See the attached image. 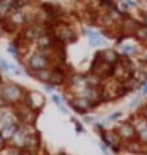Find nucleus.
<instances>
[{
  "label": "nucleus",
  "mask_w": 147,
  "mask_h": 155,
  "mask_svg": "<svg viewBox=\"0 0 147 155\" xmlns=\"http://www.w3.org/2000/svg\"><path fill=\"white\" fill-rule=\"evenodd\" d=\"M24 95H25V89L19 84L13 82V81H5L3 82V92L2 97L3 100L6 101L8 106H18L24 101Z\"/></svg>",
  "instance_id": "f257e3e1"
},
{
  "label": "nucleus",
  "mask_w": 147,
  "mask_h": 155,
  "mask_svg": "<svg viewBox=\"0 0 147 155\" xmlns=\"http://www.w3.org/2000/svg\"><path fill=\"white\" fill-rule=\"evenodd\" d=\"M22 63H24V70H29V71H38V70H44V68H51L52 63L51 59L47 57L46 54H43L38 49H35L33 52H29L27 57H22Z\"/></svg>",
  "instance_id": "f03ea898"
},
{
  "label": "nucleus",
  "mask_w": 147,
  "mask_h": 155,
  "mask_svg": "<svg viewBox=\"0 0 147 155\" xmlns=\"http://www.w3.org/2000/svg\"><path fill=\"white\" fill-rule=\"evenodd\" d=\"M47 32H51V29H49L47 25L32 21L29 25H25L24 29L21 30L19 40L22 41V43H25V45H32V43H35V41L41 37V35H44V33H47Z\"/></svg>",
  "instance_id": "7ed1b4c3"
},
{
  "label": "nucleus",
  "mask_w": 147,
  "mask_h": 155,
  "mask_svg": "<svg viewBox=\"0 0 147 155\" xmlns=\"http://www.w3.org/2000/svg\"><path fill=\"white\" fill-rule=\"evenodd\" d=\"M54 38L57 40V43L60 45H70V43H74L76 40H78V32L74 30V27L68 22H60L57 24L55 27L51 29Z\"/></svg>",
  "instance_id": "20e7f679"
},
{
  "label": "nucleus",
  "mask_w": 147,
  "mask_h": 155,
  "mask_svg": "<svg viewBox=\"0 0 147 155\" xmlns=\"http://www.w3.org/2000/svg\"><path fill=\"white\" fill-rule=\"evenodd\" d=\"M32 21H33V18L27 13V10H13L5 22H6V27H8V32H16V30L21 32Z\"/></svg>",
  "instance_id": "39448f33"
},
{
  "label": "nucleus",
  "mask_w": 147,
  "mask_h": 155,
  "mask_svg": "<svg viewBox=\"0 0 147 155\" xmlns=\"http://www.w3.org/2000/svg\"><path fill=\"white\" fill-rule=\"evenodd\" d=\"M100 138H101V143H104L111 149V152L119 153L123 150V141L119 136L116 128H106L104 131L100 133Z\"/></svg>",
  "instance_id": "423d86ee"
},
{
  "label": "nucleus",
  "mask_w": 147,
  "mask_h": 155,
  "mask_svg": "<svg viewBox=\"0 0 147 155\" xmlns=\"http://www.w3.org/2000/svg\"><path fill=\"white\" fill-rule=\"evenodd\" d=\"M33 128H35V127H29V125L19 124L18 130H16L15 135H13V138L10 139L8 146L16 147V149H19V150H24L25 149V144H27V139H29V135L32 133Z\"/></svg>",
  "instance_id": "0eeeda50"
},
{
  "label": "nucleus",
  "mask_w": 147,
  "mask_h": 155,
  "mask_svg": "<svg viewBox=\"0 0 147 155\" xmlns=\"http://www.w3.org/2000/svg\"><path fill=\"white\" fill-rule=\"evenodd\" d=\"M15 112L18 117V122L22 125H29V127H35V122H37L38 112L33 111L32 108H29L27 104L21 103L18 106H15Z\"/></svg>",
  "instance_id": "6e6552de"
},
{
  "label": "nucleus",
  "mask_w": 147,
  "mask_h": 155,
  "mask_svg": "<svg viewBox=\"0 0 147 155\" xmlns=\"http://www.w3.org/2000/svg\"><path fill=\"white\" fill-rule=\"evenodd\" d=\"M24 104H27L29 108H32L33 111H37L38 114L43 111L44 104H46V98L44 95L38 92V90H25V95H24Z\"/></svg>",
  "instance_id": "1a4fd4ad"
},
{
  "label": "nucleus",
  "mask_w": 147,
  "mask_h": 155,
  "mask_svg": "<svg viewBox=\"0 0 147 155\" xmlns=\"http://www.w3.org/2000/svg\"><path fill=\"white\" fill-rule=\"evenodd\" d=\"M68 106L71 108L74 112L81 114V116H86V114H89L90 111L95 109L93 104L90 103L87 98H84L81 95H71V97H70L68 98Z\"/></svg>",
  "instance_id": "9d476101"
},
{
  "label": "nucleus",
  "mask_w": 147,
  "mask_h": 155,
  "mask_svg": "<svg viewBox=\"0 0 147 155\" xmlns=\"http://www.w3.org/2000/svg\"><path fill=\"white\" fill-rule=\"evenodd\" d=\"M139 24H141V21H138L136 18H133L131 15L123 16L122 22L119 24V32H120V37L123 40L135 37V32H136V29L139 27Z\"/></svg>",
  "instance_id": "9b49d317"
},
{
  "label": "nucleus",
  "mask_w": 147,
  "mask_h": 155,
  "mask_svg": "<svg viewBox=\"0 0 147 155\" xmlns=\"http://www.w3.org/2000/svg\"><path fill=\"white\" fill-rule=\"evenodd\" d=\"M113 68H114L113 65H109L108 62H104V60H101V59H98L96 55H95L89 71L95 73L98 78H101V79L104 81V79H109V78L113 76Z\"/></svg>",
  "instance_id": "f8f14e48"
},
{
  "label": "nucleus",
  "mask_w": 147,
  "mask_h": 155,
  "mask_svg": "<svg viewBox=\"0 0 147 155\" xmlns=\"http://www.w3.org/2000/svg\"><path fill=\"white\" fill-rule=\"evenodd\" d=\"M116 131L119 133V136L122 138L123 143H128V141H133L138 138V133L130 120H120L116 125Z\"/></svg>",
  "instance_id": "ddd939ff"
},
{
  "label": "nucleus",
  "mask_w": 147,
  "mask_h": 155,
  "mask_svg": "<svg viewBox=\"0 0 147 155\" xmlns=\"http://www.w3.org/2000/svg\"><path fill=\"white\" fill-rule=\"evenodd\" d=\"M43 149V143H41V135L37 130H32V133L29 135V139H27V144H25V149L22 152L25 153H32V155H38Z\"/></svg>",
  "instance_id": "4468645a"
},
{
  "label": "nucleus",
  "mask_w": 147,
  "mask_h": 155,
  "mask_svg": "<svg viewBox=\"0 0 147 155\" xmlns=\"http://www.w3.org/2000/svg\"><path fill=\"white\" fill-rule=\"evenodd\" d=\"M70 73L65 70L64 65L60 67H52V73H51V79H49V84H52L54 87H64L68 82Z\"/></svg>",
  "instance_id": "2eb2a0df"
},
{
  "label": "nucleus",
  "mask_w": 147,
  "mask_h": 155,
  "mask_svg": "<svg viewBox=\"0 0 147 155\" xmlns=\"http://www.w3.org/2000/svg\"><path fill=\"white\" fill-rule=\"evenodd\" d=\"M95 55L98 59L108 62L109 65H113V67L120 60V54H119V51H116V49H113V48H104V49H101V51H96Z\"/></svg>",
  "instance_id": "dca6fc26"
},
{
  "label": "nucleus",
  "mask_w": 147,
  "mask_h": 155,
  "mask_svg": "<svg viewBox=\"0 0 147 155\" xmlns=\"http://www.w3.org/2000/svg\"><path fill=\"white\" fill-rule=\"evenodd\" d=\"M84 35L89 38L90 46H93V48H103V46H106V37H104L101 32L84 29Z\"/></svg>",
  "instance_id": "f3484780"
},
{
  "label": "nucleus",
  "mask_w": 147,
  "mask_h": 155,
  "mask_svg": "<svg viewBox=\"0 0 147 155\" xmlns=\"http://www.w3.org/2000/svg\"><path fill=\"white\" fill-rule=\"evenodd\" d=\"M11 124H19L16 112L13 106H6V108H0V127L5 125H11Z\"/></svg>",
  "instance_id": "a211bd4d"
},
{
  "label": "nucleus",
  "mask_w": 147,
  "mask_h": 155,
  "mask_svg": "<svg viewBox=\"0 0 147 155\" xmlns=\"http://www.w3.org/2000/svg\"><path fill=\"white\" fill-rule=\"evenodd\" d=\"M123 150L128 153H135V155H145L147 153V146L142 144L138 138L128 141V143H123Z\"/></svg>",
  "instance_id": "6ab92c4d"
},
{
  "label": "nucleus",
  "mask_w": 147,
  "mask_h": 155,
  "mask_svg": "<svg viewBox=\"0 0 147 155\" xmlns=\"http://www.w3.org/2000/svg\"><path fill=\"white\" fill-rule=\"evenodd\" d=\"M119 46V54L123 55V57H131V59H135L136 55L139 54V49L136 45H133V43H127V41H120V43H117Z\"/></svg>",
  "instance_id": "aec40b11"
},
{
  "label": "nucleus",
  "mask_w": 147,
  "mask_h": 155,
  "mask_svg": "<svg viewBox=\"0 0 147 155\" xmlns=\"http://www.w3.org/2000/svg\"><path fill=\"white\" fill-rule=\"evenodd\" d=\"M128 120L133 124V127H135V130H136L138 135L147 128V119H145V117H144L139 111H136L135 114H131V117L128 119Z\"/></svg>",
  "instance_id": "412c9836"
},
{
  "label": "nucleus",
  "mask_w": 147,
  "mask_h": 155,
  "mask_svg": "<svg viewBox=\"0 0 147 155\" xmlns=\"http://www.w3.org/2000/svg\"><path fill=\"white\" fill-rule=\"evenodd\" d=\"M25 73L29 76H32L33 79H37L38 82H41V84H47L49 79H51L52 67L51 68H44V70H38V71H29V70H25Z\"/></svg>",
  "instance_id": "4be33fe9"
},
{
  "label": "nucleus",
  "mask_w": 147,
  "mask_h": 155,
  "mask_svg": "<svg viewBox=\"0 0 147 155\" xmlns=\"http://www.w3.org/2000/svg\"><path fill=\"white\" fill-rule=\"evenodd\" d=\"M15 8V0H0V21H6Z\"/></svg>",
  "instance_id": "5701e85b"
},
{
  "label": "nucleus",
  "mask_w": 147,
  "mask_h": 155,
  "mask_svg": "<svg viewBox=\"0 0 147 155\" xmlns=\"http://www.w3.org/2000/svg\"><path fill=\"white\" fill-rule=\"evenodd\" d=\"M18 127H19V124H11V125L0 127V135H2V136L6 139V143H10V139H11V138H13V135L16 133Z\"/></svg>",
  "instance_id": "b1692460"
},
{
  "label": "nucleus",
  "mask_w": 147,
  "mask_h": 155,
  "mask_svg": "<svg viewBox=\"0 0 147 155\" xmlns=\"http://www.w3.org/2000/svg\"><path fill=\"white\" fill-rule=\"evenodd\" d=\"M86 84H87V86H90V87H101L103 79H101V78H98L95 73L87 71L86 73Z\"/></svg>",
  "instance_id": "393cba45"
},
{
  "label": "nucleus",
  "mask_w": 147,
  "mask_h": 155,
  "mask_svg": "<svg viewBox=\"0 0 147 155\" xmlns=\"http://www.w3.org/2000/svg\"><path fill=\"white\" fill-rule=\"evenodd\" d=\"M51 100H52V103L55 104V106H57V108L60 109V112H62V114H68L67 104H65V100H64V97H62V95L52 94V95H51Z\"/></svg>",
  "instance_id": "a878e982"
},
{
  "label": "nucleus",
  "mask_w": 147,
  "mask_h": 155,
  "mask_svg": "<svg viewBox=\"0 0 147 155\" xmlns=\"http://www.w3.org/2000/svg\"><path fill=\"white\" fill-rule=\"evenodd\" d=\"M133 38H135V40L138 41V43H142V41L147 38V25H144L142 22L139 24V27L136 29V32H135V37H133Z\"/></svg>",
  "instance_id": "bb28decb"
},
{
  "label": "nucleus",
  "mask_w": 147,
  "mask_h": 155,
  "mask_svg": "<svg viewBox=\"0 0 147 155\" xmlns=\"http://www.w3.org/2000/svg\"><path fill=\"white\" fill-rule=\"evenodd\" d=\"M96 5H98V8L103 10L104 11H109V10H113L117 6V3L114 2V0H96Z\"/></svg>",
  "instance_id": "cd10ccee"
},
{
  "label": "nucleus",
  "mask_w": 147,
  "mask_h": 155,
  "mask_svg": "<svg viewBox=\"0 0 147 155\" xmlns=\"http://www.w3.org/2000/svg\"><path fill=\"white\" fill-rule=\"evenodd\" d=\"M13 67H15V63L8 62L5 57H0V70L5 73H11L13 71Z\"/></svg>",
  "instance_id": "c85d7f7f"
},
{
  "label": "nucleus",
  "mask_w": 147,
  "mask_h": 155,
  "mask_svg": "<svg viewBox=\"0 0 147 155\" xmlns=\"http://www.w3.org/2000/svg\"><path fill=\"white\" fill-rule=\"evenodd\" d=\"M35 0H15V8L13 10H27Z\"/></svg>",
  "instance_id": "c756f323"
},
{
  "label": "nucleus",
  "mask_w": 147,
  "mask_h": 155,
  "mask_svg": "<svg viewBox=\"0 0 147 155\" xmlns=\"http://www.w3.org/2000/svg\"><path fill=\"white\" fill-rule=\"evenodd\" d=\"M144 104V101H142V97H135L133 98V100L130 101V109H135V111H139L141 109V106Z\"/></svg>",
  "instance_id": "7c9ffc66"
},
{
  "label": "nucleus",
  "mask_w": 147,
  "mask_h": 155,
  "mask_svg": "<svg viewBox=\"0 0 147 155\" xmlns=\"http://www.w3.org/2000/svg\"><path fill=\"white\" fill-rule=\"evenodd\" d=\"M0 155H24L22 150L16 149V147H11V146H6L5 149L0 152Z\"/></svg>",
  "instance_id": "2f4dec72"
},
{
  "label": "nucleus",
  "mask_w": 147,
  "mask_h": 155,
  "mask_svg": "<svg viewBox=\"0 0 147 155\" xmlns=\"http://www.w3.org/2000/svg\"><path fill=\"white\" fill-rule=\"evenodd\" d=\"M122 117H123V111H116V112H113V114L108 116L106 120L111 124V122H117L119 119H122Z\"/></svg>",
  "instance_id": "473e14b6"
},
{
  "label": "nucleus",
  "mask_w": 147,
  "mask_h": 155,
  "mask_svg": "<svg viewBox=\"0 0 147 155\" xmlns=\"http://www.w3.org/2000/svg\"><path fill=\"white\" fill-rule=\"evenodd\" d=\"M73 124H74V130H76V133H78V135H81V133H86V130H84V125H82L81 122H78L76 119H73Z\"/></svg>",
  "instance_id": "72a5a7b5"
},
{
  "label": "nucleus",
  "mask_w": 147,
  "mask_h": 155,
  "mask_svg": "<svg viewBox=\"0 0 147 155\" xmlns=\"http://www.w3.org/2000/svg\"><path fill=\"white\" fill-rule=\"evenodd\" d=\"M98 120L95 117H92V116H89V114H86L84 116V119H82V124H90V125H93V124H96Z\"/></svg>",
  "instance_id": "f704fd0d"
},
{
  "label": "nucleus",
  "mask_w": 147,
  "mask_h": 155,
  "mask_svg": "<svg viewBox=\"0 0 147 155\" xmlns=\"http://www.w3.org/2000/svg\"><path fill=\"white\" fill-rule=\"evenodd\" d=\"M13 74H16V76H22V74H25V70H22L19 65H15L13 67V71H11Z\"/></svg>",
  "instance_id": "c9c22d12"
},
{
  "label": "nucleus",
  "mask_w": 147,
  "mask_h": 155,
  "mask_svg": "<svg viewBox=\"0 0 147 155\" xmlns=\"http://www.w3.org/2000/svg\"><path fill=\"white\" fill-rule=\"evenodd\" d=\"M138 139L141 141L142 144H145V146H147V128H145L144 131H141V133H139V135H138Z\"/></svg>",
  "instance_id": "e433bc0d"
},
{
  "label": "nucleus",
  "mask_w": 147,
  "mask_h": 155,
  "mask_svg": "<svg viewBox=\"0 0 147 155\" xmlns=\"http://www.w3.org/2000/svg\"><path fill=\"white\" fill-rule=\"evenodd\" d=\"M98 147L101 149V152H103L104 155H109V153H111V149H109V147L104 144V143H100V144H98Z\"/></svg>",
  "instance_id": "4c0bfd02"
},
{
  "label": "nucleus",
  "mask_w": 147,
  "mask_h": 155,
  "mask_svg": "<svg viewBox=\"0 0 147 155\" xmlns=\"http://www.w3.org/2000/svg\"><path fill=\"white\" fill-rule=\"evenodd\" d=\"M139 92H141V97H147V82H144L141 87H139Z\"/></svg>",
  "instance_id": "58836bf2"
},
{
  "label": "nucleus",
  "mask_w": 147,
  "mask_h": 155,
  "mask_svg": "<svg viewBox=\"0 0 147 155\" xmlns=\"http://www.w3.org/2000/svg\"><path fill=\"white\" fill-rule=\"evenodd\" d=\"M6 146H8V143H6V139H5L2 135H0V152H2Z\"/></svg>",
  "instance_id": "ea45409f"
},
{
  "label": "nucleus",
  "mask_w": 147,
  "mask_h": 155,
  "mask_svg": "<svg viewBox=\"0 0 147 155\" xmlns=\"http://www.w3.org/2000/svg\"><path fill=\"white\" fill-rule=\"evenodd\" d=\"M141 22L144 24V25H147V11H141Z\"/></svg>",
  "instance_id": "a19ab883"
},
{
  "label": "nucleus",
  "mask_w": 147,
  "mask_h": 155,
  "mask_svg": "<svg viewBox=\"0 0 147 155\" xmlns=\"http://www.w3.org/2000/svg\"><path fill=\"white\" fill-rule=\"evenodd\" d=\"M139 112H141V114H142V116H144V117L147 119V101H145V103L142 104V106H141V109H139Z\"/></svg>",
  "instance_id": "79ce46f5"
},
{
  "label": "nucleus",
  "mask_w": 147,
  "mask_h": 155,
  "mask_svg": "<svg viewBox=\"0 0 147 155\" xmlns=\"http://www.w3.org/2000/svg\"><path fill=\"white\" fill-rule=\"evenodd\" d=\"M43 89L46 90V92H52V90H54L55 87L52 86V84H49V82H47V84H43Z\"/></svg>",
  "instance_id": "37998d69"
},
{
  "label": "nucleus",
  "mask_w": 147,
  "mask_h": 155,
  "mask_svg": "<svg viewBox=\"0 0 147 155\" xmlns=\"http://www.w3.org/2000/svg\"><path fill=\"white\" fill-rule=\"evenodd\" d=\"M52 155H67L65 152H57V153H52Z\"/></svg>",
  "instance_id": "c03bdc74"
}]
</instances>
